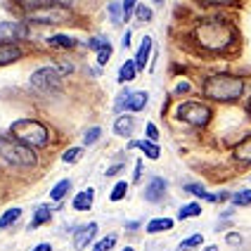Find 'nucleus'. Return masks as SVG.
<instances>
[{
    "instance_id": "2f4dec72",
    "label": "nucleus",
    "mask_w": 251,
    "mask_h": 251,
    "mask_svg": "<svg viewBox=\"0 0 251 251\" xmlns=\"http://www.w3.org/2000/svg\"><path fill=\"white\" fill-rule=\"evenodd\" d=\"M78 156H81V147H71V150H67V152H64V156H62V159H64L67 164H76V161H78Z\"/></svg>"
},
{
    "instance_id": "5701e85b",
    "label": "nucleus",
    "mask_w": 251,
    "mask_h": 251,
    "mask_svg": "<svg viewBox=\"0 0 251 251\" xmlns=\"http://www.w3.org/2000/svg\"><path fill=\"white\" fill-rule=\"evenodd\" d=\"M201 213V206L199 204H187V206H182L180 213H178V218L180 221H187V218H195V216H199Z\"/></svg>"
},
{
    "instance_id": "de8ad7c7",
    "label": "nucleus",
    "mask_w": 251,
    "mask_h": 251,
    "mask_svg": "<svg viewBox=\"0 0 251 251\" xmlns=\"http://www.w3.org/2000/svg\"><path fill=\"white\" fill-rule=\"evenodd\" d=\"M249 112H251V98H249Z\"/></svg>"
},
{
    "instance_id": "a19ab883",
    "label": "nucleus",
    "mask_w": 251,
    "mask_h": 251,
    "mask_svg": "<svg viewBox=\"0 0 251 251\" xmlns=\"http://www.w3.org/2000/svg\"><path fill=\"white\" fill-rule=\"evenodd\" d=\"M50 2H55V5H64V7H69L74 0H50Z\"/></svg>"
},
{
    "instance_id": "f03ea898",
    "label": "nucleus",
    "mask_w": 251,
    "mask_h": 251,
    "mask_svg": "<svg viewBox=\"0 0 251 251\" xmlns=\"http://www.w3.org/2000/svg\"><path fill=\"white\" fill-rule=\"evenodd\" d=\"M242 93H244V81L232 74H216L204 83V95L213 102H235Z\"/></svg>"
},
{
    "instance_id": "ddd939ff",
    "label": "nucleus",
    "mask_w": 251,
    "mask_h": 251,
    "mask_svg": "<svg viewBox=\"0 0 251 251\" xmlns=\"http://www.w3.org/2000/svg\"><path fill=\"white\" fill-rule=\"evenodd\" d=\"M0 36H7V38H26L28 36V28L24 24H0Z\"/></svg>"
},
{
    "instance_id": "b1692460",
    "label": "nucleus",
    "mask_w": 251,
    "mask_h": 251,
    "mask_svg": "<svg viewBox=\"0 0 251 251\" xmlns=\"http://www.w3.org/2000/svg\"><path fill=\"white\" fill-rule=\"evenodd\" d=\"M50 221V209L48 206H41V209H36V216H33V221H31V227H38V225L48 223Z\"/></svg>"
},
{
    "instance_id": "39448f33",
    "label": "nucleus",
    "mask_w": 251,
    "mask_h": 251,
    "mask_svg": "<svg viewBox=\"0 0 251 251\" xmlns=\"http://www.w3.org/2000/svg\"><path fill=\"white\" fill-rule=\"evenodd\" d=\"M28 22H38V24H62V22H69L71 12L64 5H45V7H36V10H28L26 12Z\"/></svg>"
},
{
    "instance_id": "7ed1b4c3",
    "label": "nucleus",
    "mask_w": 251,
    "mask_h": 251,
    "mask_svg": "<svg viewBox=\"0 0 251 251\" xmlns=\"http://www.w3.org/2000/svg\"><path fill=\"white\" fill-rule=\"evenodd\" d=\"M0 164L14 168H28L36 164L33 147H28L17 138H0Z\"/></svg>"
},
{
    "instance_id": "a211bd4d",
    "label": "nucleus",
    "mask_w": 251,
    "mask_h": 251,
    "mask_svg": "<svg viewBox=\"0 0 251 251\" xmlns=\"http://www.w3.org/2000/svg\"><path fill=\"white\" fill-rule=\"evenodd\" d=\"M135 74H138L135 62H133V59H128V62H124V67H121V71H119V81H121V83H128V81H133V78H135Z\"/></svg>"
},
{
    "instance_id": "c03bdc74",
    "label": "nucleus",
    "mask_w": 251,
    "mask_h": 251,
    "mask_svg": "<svg viewBox=\"0 0 251 251\" xmlns=\"http://www.w3.org/2000/svg\"><path fill=\"white\" fill-rule=\"evenodd\" d=\"M128 43H130V33H126L124 36V48H128Z\"/></svg>"
},
{
    "instance_id": "9b49d317",
    "label": "nucleus",
    "mask_w": 251,
    "mask_h": 251,
    "mask_svg": "<svg viewBox=\"0 0 251 251\" xmlns=\"http://www.w3.org/2000/svg\"><path fill=\"white\" fill-rule=\"evenodd\" d=\"M133 130H135V119L133 116H119L116 121H114V133L116 135H121V138H128V135H133Z\"/></svg>"
},
{
    "instance_id": "09e8293b",
    "label": "nucleus",
    "mask_w": 251,
    "mask_h": 251,
    "mask_svg": "<svg viewBox=\"0 0 251 251\" xmlns=\"http://www.w3.org/2000/svg\"><path fill=\"white\" fill-rule=\"evenodd\" d=\"M154 2H161V0H154Z\"/></svg>"
},
{
    "instance_id": "cd10ccee",
    "label": "nucleus",
    "mask_w": 251,
    "mask_h": 251,
    "mask_svg": "<svg viewBox=\"0 0 251 251\" xmlns=\"http://www.w3.org/2000/svg\"><path fill=\"white\" fill-rule=\"evenodd\" d=\"M201 242H204V237H201V235H192V237L182 239L180 247H178V251H187V249H192V247H199Z\"/></svg>"
},
{
    "instance_id": "423d86ee",
    "label": "nucleus",
    "mask_w": 251,
    "mask_h": 251,
    "mask_svg": "<svg viewBox=\"0 0 251 251\" xmlns=\"http://www.w3.org/2000/svg\"><path fill=\"white\" fill-rule=\"evenodd\" d=\"M176 116L185 121V124H192V126H206L211 121V109L201 102H182L178 107Z\"/></svg>"
},
{
    "instance_id": "393cba45",
    "label": "nucleus",
    "mask_w": 251,
    "mask_h": 251,
    "mask_svg": "<svg viewBox=\"0 0 251 251\" xmlns=\"http://www.w3.org/2000/svg\"><path fill=\"white\" fill-rule=\"evenodd\" d=\"M19 216H22V211H19V209H10V211H5V213L0 216V227H10V225H12L14 221L19 218Z\"/></svg>"
},
{
    "instance_id": "dca6fc26",
    "label": "nucleus",
    "mask_w": 251,
    "mask_h": 251,
    "mask_svg": "<svg viewBox=\"0 0 251 251\" xmlns=\"http://www.w3.org/2000/svg\"><path fill=\"white\" fill-rule=\"evenodd\" d=\"M93 190H83L81 195H76L74 197V209L76 211H88L90 206H93Z\"/></svg>"
},
{
    "instance_id": "4be33fe9",
    "label": "nucleus",
    "mask_w": 251,
    "mask_h": 251,
    "mask_svg": "<svg viewBox=\"0 0 251 251\" xmlns=\"http://www.w3.org/2000/svg\"><path fill=\"white\" fill-rule=\"evenodd\" d=\"M109 17H112V22L116 26H121L126 22L124 17V5H119V2H109Z\"/></svg>"
},
{
    "instance_id": "f3484780",
    "label": "nucleus",
    "mask_w": 251,
    "mask_h": 251,
    "mask_svg": "<svg viewBox=\"0 0 251 251\" xmlns=\"http://www.w3.org/2000/svg\"><path fill=\"white\" fill-rule=\"evenodd\" d=\"M145 104H147V93L140 90V93H130V98H128V104H126V107H128L130 112H142Z\"/></svg>"
},
{
    "instance_id": "7c9ffc66",
    "label": "nucleus",
    "mask_w": 251,
    "mask_h": 251,
    "mask_svg": "<svg viewBox=\"0 0 251 251\" xmlns=\"http://www.w3.org/2000/svg\"><path fill=\"white\" fill-rule=\"evenodd\" d=\"M114 244H116V237L112 235V237H104L102 242H98V244L93 247V251H109Z\"/></svg>"
},
{
    "instance_id": "0eeeda50",
    "label": "nucleus",
    "mask_w": 251,
    "mask_h": 251,
    "mask_svg": "<svg viewBox=\"0 0 251 251\" xmlns=\"http://www.w3.org/2000/svg\"><path fill=\"white\" fill-rule=\"evenodd\" d=\"M59 71L57 67H43L38 69L33 76H31V85L36 88V90H55L57 85H59Z\"/></svg>"
},
{
    "instance_id": "58836bf2",
    "label": "nucleus",
    "mask_w": 251,
    "mask_h": 251,
    "mask_svg": "<svg viewBox=\"0 0 251 251\" xmlns=\"http://www.w3.org/2000/svg\"><path fill=\"white\" fill-rule=\"evenodd\" d=\"M204 5H232L235 0H201Z\"/></svg>"
},
{
    "instance_id": "37998d69",
    "label": "nucleus",
    "mask_w": 251,
    "mask_h": 251,
    "mask_svg": "<svg viewBox=\"0 0 251 251\" xmlns=\"http://www.w3.org/2000/svg\"><path fill=\"white\" fill-rule=\"evenodd\" d=\"M187 90H190V85H187V83H182V85H178V88H176V93H187Z\"/></svg>"
},
{
    "instance_id": "20e7f679",
    "label": "nucleus",
    "mask_w": 251,
    "mask_h": 251,
    "mask_svg": "<svg viewBox=\"0 0 251 251\" xmlns=\"http://www.w3.org/2000/svg\"><path fill=\"white\" fill-rule=\"evenodd\" d=\"M12 138H17L19 142H24L28 147H45L48 145V130L41 121H33V119H24V121H17L10 128Z\"/></svg>"
},
{
    "instance_id": "6e6552de",
    "label": "nucleus",
    "mask_w": 251,
    "mask_h": 251,
    "mask_svg": "<svg viewBox=\"0 0 251 251\" xmlns=\"http://www.w3.org/2000/svg\"><path fill=\"white\" fill-rule=\"evenodd\" d=\"M22 57V50H19V45H14L12 41H0V67H5V64H12Z\"/></svg>"
},
{
    "instance_id": "c9c22d12",
    "label": "nucleus",
    "mask_w": 251,
    "mask_h": 251,
    "mask_svg": "<svg viewBox=\"0 0 251 251\" xmlns=\"http://www.w3.org/2000/svg\"><path fill=\"white\" fill-rule=\"evenodd\" d=\"M100 135H102L100 126H95V128H88V133H85V145H93V142H95Z\"/></svg>"
},
{
    "instance_id": "c756f323",
    "label": "nucleus",
    "mask_w": 251,
    "mask_h": 251,
    "mask_svg": "<svg viewBox=\"0 0 251 251\" xmlns=\"http://www.w3.org/2000/svg\"><path fill=\"white\" fill-rule=\"evenodd\" d=\"M109 57H112V45H109V43H104V45L98 50V64H107V62H109Z\"/></svg>"
},
{
    "instance_id": "4468645a",
    "label": "nucleus",
    "mask_w": 251,
    "mask_h": 251,
    "mask_svg": "<svg viewBox=\"0 0 251 251\" xmlns=\"http://www.w3.org/2000/svg\"><path fill=\"white\" fill-rule=\"evenodd\" d=\"M150 50H152V38H142L140 43V50H138V57H135V67L138 69H145L147 67V57H150Z\"/></svg>"
},
{
    "instance_id": "a18cd8bd",
    "label": "nucleus",
    "mask_w": 251,
    "mask_h": 251,
    "mask_svg": "<svg viewBox=\"0 0 251 251\" xmlns=\"http://www.w3.org/2000/svg\"><path fill=\"white\" fill-rule=\"evenodd\" d=\"M204 251H218V247H216V244H211L209 249H204Z\"/></svg>"
},
{
    "instance_id": "473e14b6",
    "label": "nucleus",
    "mask_w": 251,
    "mask_h": 251,
    "mask_svg": "<svg viewBox=\"0 0 251 251\" xmlns=\"http://www.w3.org/2000/svg\"><path fill=\"white\" fill-rule=\"evenodd\" d=\"M135 17H138L140 22H150V19H152V10L145 7V5H138V7H135Z\"/></svg>"
},
{
    "instance_id": "f704fd0d",
    "label": "nucleus",
    "mask_w": 251,
    "mask_h": 251,
    "mask_svg": "<svg viewBox=\"0 0 251 251\" xmlns=\"http://www.w3.org/2000/svg\"><path fill=\"white\" fill-rule=\"evenodd\" d=\"M135 7H138V0H124V17H126V22L133 17Z\"/></svg>"
},
{
    "instance_id": "72a5a7b5",
    "label": "nucleus",
    "mask_w": 251,
    "mask_h": 251,
    "mask_svg": "<svg viewBox=\"0 0 251 251\" xmlns=\"http://www.w3.org/2000/svg\"><path fill=\"white\" fill-rule=\"evenodd\" d=\"M128 98H130V93L128 90H124L119 98H116V102H114V112H121V109H126V104H128Z\"/></svg>"
},
{
    "instance_id": "79ce46f5",
    "label": "nucleus",
    "mask_w": 251,
    "mask_h": 251,
    "mask_svg": "<svg viewBox=\"0 0 251 251\" xmlns=\"http://www.w3.org/2000/svg\"><path fill=\"white\" fill-rule=\"evenodd\" d=\"M33 251H52V247H50V244H38Z\"/></svg>"
},
{
    "instance_id": "e433bc0d",
    "label": "nucleus",
    "mask_w": 251,
    "mask_h": 251,
    "mask_svg": "<svg viewBox=\"0 0 251 251\" xmlns=\"http://www.w3.org/2000/svg\"><path fill=\"white\" fill-rule=\"evenodd\" d=\"M145 130H147V138H150V140H159V128H156L154 124H147V128H145Z\"/></svg>"
},
{
    "instance_id": "49530a36",
    "label": "nucleus",
    "mask_w": 251,
    "mask_h": 251,
    "mask_svg": "<svg viewBox=\"0 0 251 251\" xmlns=\"http://www.w3.org/2000/svg\"><path fill=\"white\" fill-rule=\"evenodd\" d=\"M124 251H133V249H130V247H126V249Z\"/></svg>"
},
{
    "instance_id": "1a4fd4ad",
    "label": "nucleus",
    "mask_w": 251,
    "mask_h": 251,
    "mask_svg": "<svg viewBox=\"0 0 251 251\" xmlns=\"http://www.w3.org/2000/svg\"><path fill=\"white\" fill-rule=\"evenodd\" d=\"M95 235H98V225H95V223H88V225H83L81 230H76V239H74V247H76V251L85 249V244L95 237Z\"/></svg>"
},
{
    "instance_id": "2eb2a0df",
    "label": "nucleus",
    "mask_w": 251,
    "mask_h": 251,
    "mask_svg": "<svg viewBox=\"0 0 251 251\" xmlns=\"http://www.w3.org/2000/svg\"><path fill=\"white\" fill-rule=\"evenodd\" d=\"M185 190L192 192V195H197V197H201V199H206V201H223V199H227V195H211V192H206L201 185H185Z\"/></svg>"
},
{
    "instance_id": "4c0bfd02",
    "label": "nucleus",
    "mask_w": 251,
    "mask_h": 251,
    "mask_svg": "<svg viewBox=\"0 0 251 251\" xmlns=\"http://www.w3.org/2000/svg\"><path fill=\"white\" fill-rule=\"evenodd\" d=\"M104 43H107V38H90V43H88V45H90L93 50H100Z\"/></svg>"
},
{
    "instance_id": "f257e3e1",
    "label": "nucleus",
    "mask_w": 251,
    "mask_h": 251,
    "mask_svg": "<svg viewBox=\"0 0 251 251\" xmlns=\"http://www.w3.org/2000/svg\"><path fill=\"white\" fill-rule=\"evenodd\" d=\"M192 36H195L197 45H201L209 52H223L237 38L232 24H227L225 19H218V17L199 22L195 26V31H192Z\"/></svg>"
},
{
    "instance_id": "bb28decb",
    "label": "nucleus",
    "mask_w": 251,
    "mask_h": 251,
    "mask_svg": "<svg viewBox=\"0 0 251 251\" xmlns=\"http://www.w3.org/2000/svg\"><path fill=\"white\" fill-rule=\"evenodd\" d=\"M232 204L235 206H249L251 204V190H242L237 195L232 197Z\"/></svg>"
},
{
    "instance_id": "a878e982",
    "label": "nucleus",
    "mask_w": 251,
    "mask_h": 251,
    "mask_svg": "<svg viewBox=\"0 0 251 251\" xmlns=\"http://www.w3.org/2000/svg\"><path fill=\"white\" fill-rule=\"evenodd\" d=\"M69 187H71V182H69V180H62L59 185H55V187H52V192H50V197H52L55 201H62V197H64L67 192H69Z\"/></svg>"
},
{
    "instance_id": "c85d7f7f",
    "label": "nucleus",
    "mask_w": 251,
    "mask_h": 251,
    "mask_svg": "<svg viewBox=\"0 0 251 251\" xmlns=\"http://www.w3.org/2000/svg\"><path fill=\"white\" fill-rule=\"evenodd\" d=\"M126 192H128V185H126V182H116L112 190V201H121L126 197Z\"/></svg>"
},
{
    "instance_id": "aec40b11",
    "label": "nucleus",
    "mask_w": 251,
    "mask_h": 251,
    "mask_svg": "<svg viewBox=\"0 0 251 251\" xmlns=\"http://www.w3.org/2000/svg\"><path fill=\"white\" fill-rule=\"evenodd\" d=\"M173 227V221L171 218H156V221H150L147 223V232L154 235V232H164V230H171Z\"/></svg>"
},
{
    "instance_id": "412c9836",
    "label": "nucleus",
    "mask_w": 251,
    "mask_h": 251,
    "mask_svg": "<svg viewBox=\"0 0 251 251\" xmlns=\"http://www.w3.org/2000/svg\"><path fill=\"white\" fill-rule=\"evenodd\" d=\"M48 43L52 45V48H59V50H69V48H74L76 43H74V38H69V36H52V38H48Z\"/></svg>"
},
{
    "instance_id": "f8f14e48",
    "label": "nucleus",
    "mask_w": 251,
    "mask_h": 251,
    "mask_svg": "<svg viewBox=\"0 0 251 251\" xmlns=\"http://www.w3.org/2000/svg\"><path fill=\"white\" fill-rule=\"evenodd\" d=\"M232 156L239 164H251V138H244L242 142H237L232 150Z\"/></svg>"
},
{
    "instance_id": "ea45409f",
    "label": "nucleus",
    "mask_w": 251,
    "mask_h": 251,
    "mask_svg": "<svg viewBox=\"0 0 251 251\" xmlns=\"http://www.w3.org/2000/svg\"><path fill=\"white\" fill-rule=\"evenodd\" d=\"M57 71H59V74H69V71H71L69 62H59V67H57Z\"/></svg>"
},
{
    "instance_id": "9d476101",
    "label": "nucleus",
    "mask_w": 251,
    "mask_h": 251,
    "mask_svg": "<svg viewBox=\"0 0 251 251\" xmlns=\"http://www.w3.org/2000/svg\"><path fill=\"white\" fill-rule=\"evenodd\" d=\"M145 195L150 201H161V197L166 195V180L164 178H152V182L147 185Z\"/></svg>"
},
{
    "instance_id": "6ab92c4d",
    "label": "nucleus",
    "mask_w": 251,
    "mask_h": 251,
    "mask_svg": "<svg viewBox=\"0 0 251 251\" xmlns=\"http://www.w3.org/2000/svg\"><path fill=\"white\" fill-rule=\"evenodd\" d=\"M128 147H130V150H133V147H140L142 152L147 154V159H159V154H161V150H159L154 142H130Z\"/></svg>"
}]
</instances>
